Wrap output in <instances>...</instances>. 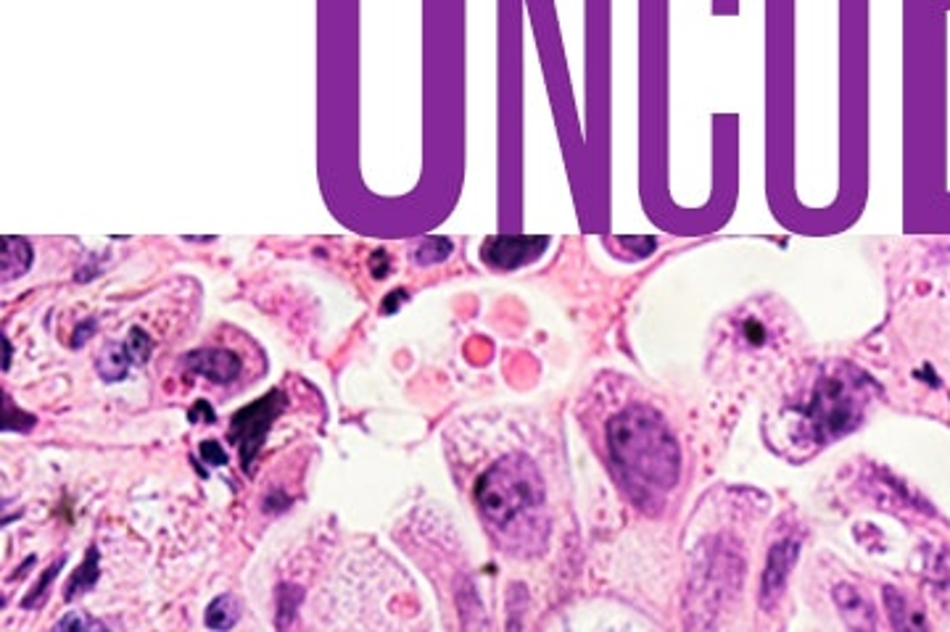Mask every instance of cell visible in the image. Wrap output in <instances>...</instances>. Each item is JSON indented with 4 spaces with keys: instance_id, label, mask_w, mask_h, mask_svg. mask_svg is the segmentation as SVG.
Wrapping results in <instances>:
<instances>
[{
    "instance_id": "277c9868",
    "label": "cell",
    "mask_w": 950,
    "mask_h": 632,
    "mask_svg": "<svg viewBox=\"0 0 950 632\" xmlns=\"http://www.w3.org/2000/svg\"><path fill=\"white\" fill-rule=\"evenodd\" d=\"M154 343L151 338H148V332L140 330V327H132L130 335L122 343H109L101 351V357H98V374L106 382H119L127 378V372L135 364H146L148 359H151Z\"/></svg>"
},
{
    "instance_id": "e0dca14e",
    "label": "cell",
    "mask_w": 950,
    "mask_h": 632,
    "mask_svg": "<svg viewBox=\"0 0 950 632\" xmlns=\"http://www.w3.org/2000/svg\"><path fill=\"white\" fill-rule=\"evenodd\" d=\"M3 343H6V367H9L11 364V343L9 340H3Z\"/></svg>"
},
{
    "instance_id": "4fadbf2b",
    "label": "cell",
    "mask_w": 950,
    "mask_h": 632,
    "mask_svg": "<svg viewBox=\"0 0 950 632\" xmlns=\"http://www.w3.org/2000/svg\"><path fill=\"white\" fill-rule=\"evenodd\" d=\"M201 457L207 459L211 467H225V464H228V453H225L222 445L215 443V440H204V443H201Z\"/></svg>"
},
{
    "instance_id": "5b68a950",
    "label": "cell",
    "mask_w": 950,
    "mask_h": 632,
    "mask_svg": "<svg viewBox=\"0 0 950 632\" xmlns=\"http://www.w3.org/2000/svg\"><path fill=\"white\" fill-rule=\"evenodd\" d=\"M547 238H528V235H496L484 243V261L499 269H517L536 259L538 253L547 248Z\"/></svg>"
},
{
    "instance_id": "5bb4252c",
    "label": "cell",
    "mask_w": 950,
    "mask_h": 632,
    "mask_svg": "<svg viewBox=\"0 0 950 632\" xmlns=\"http://www.w3.org/2000/svg\"><path fill=\"white\" fill-rule=\"evenodd\" d=\"M198 414H207V417H209V422H215V411L209 409V403H207V401H198V403H196V409L190 411V414H188L190 422H196Z\"/></svg>"
},
{
    "instance_id": "7c38bea8",
    "label": "cell",
    "mask_w": 950,
    "mask_h": 632,
    "mask_svg": "<svg viewBox=\"0 0 950 632\" xmlns=\"http://www.w3.org/2000/svg\"><path fill=\"white\" fill-rule=\"evenodd\" d=\"M56 630H101V622L90 620V616L85 614H72L63 616L61 622H56Z\"/></svg>"
},
{
    "instance_id": "52a82bcc",
    "label": "cell",
    "mask_w": 950,
    "mask_h": 632,
    "mask_svg": "<svg viewBox=\"0 0 950 632\" xmlns=\"http://www.w3.org/2000/svg\"><path fill=\"white\" fill-rule=\"evenodd\" d=\"M6 253H3V280H17L30 269L32 264V248L27 240L21 238H6Z\"/></svg>"
},
{
    "instance_id": "ba28073f",
    "label": "cell",
    "mask_w": 950,
    "mask_h": 632,
    "mask_svg": "<svg viewBox=\"0 0 950 632\" xmlns=\"http://www.w3.org/2000/svg\"><path fill=\"white\" fill-rule=\"evenodd\" d=\"M238 599H232V595H219L209 603L207 609V628L211 630H230L232 624L238 622Z\"/></svg>"
},
{
    "instance_id": "8992f818",
    "label": "cell",
    "mask_w": 950,
    "mask_h": 632,
    "mask_svg": "<svg viewBox=\"0 0 950 632\" xmlns=\"http://www.w3.org/2000/svg\"><path fill=\"white\" fill-rule=\"evenodd\" d=\"M186 367L190 374H201L217 385H228L240 374V359L225 348H204V351L188 353Z\"/></svg>"
},
{
    "instance_id": "2e32d148",
    "label": "cell",
    "mask_w": 950,
    "mask_h": 632,
    "mask_svg": "<svg viewBox=\"0 0 950 632\" xmlns=\"http://www.w3.org/2000/svg\"><path fill=\"white\" fill-rule=\"evenodd\" d=\"M399 301H404V290H394L392 298H388V301L383 303V309H386L388 314H394V311H396V303H399Z\"/></svg>"
},
{
    "instance_id": "7a4b0ae2",
    "label": "cell",
    "mask_w": 950,
    "mask_h": 632,
    "mask_svg": "<svg viewBox=\"0 0 950 632\" xmlns=\"http://www.w3.org/2000/svg\"><path fill=\"white\" fill-rule=\"evenodd\" d=\"M610 451L629 485L650 493H663L673 485L679 470V453L663 424L650 409L636 407L623 411L610 424Z\"/></svg>"
},
{
    "instance_id": "6da1fadb",
    "label": "cell",
    "mask_w": 950,
    "mask_h": 632,
    "mask_svg": "<svg viewBox=\"0 0 950 632\" xmlns=\"http://www.w3.org/2000/svg\"><path fill=\"white\" fill-rule=\"evenodd\" d=\"M475 501L481 514L492 524L496 535L507 541L531 538V532H542L544 514V485L531 461L523 457H507L481 474L475 485Z\"/></svg>"
},
{
    "instance_id": "9a60e30c",
    "label": "cell",
    "mask_w": 950,
    "mask_h": 632,
    "mask_svg": "<svg viewBox=\"0 0 950 632\" xmlns=\"http://www.w3.org/2000/svg\"><path fill=\"white\" fill-rule=\"evenodd\" d=\"M93 330H96V322H93V319H90L88 327H80V330L75 332L72 345H75V348H77V345H82V340H88V335H90V332H93Z\"/></svg>"
},
{
    "instance_id": "9c48e42d",
    "label": "cell",
    "mask_w": 950,
    "mask_h": 632,
    "mask_svg": "<svg viewBox=\"0 0 950 632\" xmlns=\"http://www.w3.org/2000/svg\"><path fill=\"white\" fill-rule=\"evenodd\" d=\"M98 574H101V570H98V549H90L88 551V559L82 561L80 570L75 572V578L69 580V588H67V593H63V599L72 601L82 591H90V588L96 585Z\"/></svg>"
},
{
    "instance_id": "3957f363",
    "label": "cell",
    "mask_w": 950,
    "mask_h": 632,
    "mask_svg": "<svg viewBox=\"0 0 950 632\" xmlns=\"http://www.w3.org/2000/svg\"><path fill=\"white\" fill-rule=\"evenodd\" d=\"M286 409V393L283 390H269L267 395H261L259 401H254L251 407L240 409L238 414L230 419V440L238 443L240 449V461H244V470L251 474L254 459L261 451V443L267 440V432L273 428L275 419L280 417V411Z\"/></svg>"
},
{
    "instance_id": "8fae6325",
    "label": "cell",
    "mask_w": 950,
    "mask_h": 632,
    "mask_svg": "<svg viewBox=\"0 0 950 632\" xmlns=\"http://www.w3.org/2000/svg\"><path fill=\"white\" fill-rule=\"evenodd\" d=\"M59 566H61V561H56V564H53V566H48V572H46V580H40V582H38V585H34V588H32V593H30V595H27V599H24V601H21V606H24V609H32V606H38V603H40V599H42V601H46L48 585H51V580L56 578V574H59Z\"/></svg>"
},
{
    "instance_id": "30bf717a",
    "label": "cell",
    "mask_w": 950,
    "mask_h": 632,
    "mask_svg": "<svg viewBox=\"0 0 950 632\" xmlns=\"http://www.w3.org/2000/svg\"><path fill=\"white\" fill-rule=\"evenodd\" d=\"M449 243H446V240H438V238H431V240H425V243L417 248V255L415 259L420 261V264H434V261H442V259H446V255H449Z\"/></svg>"
}]
</instances>
